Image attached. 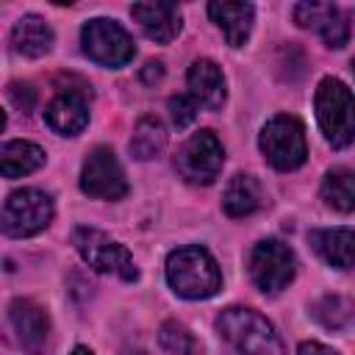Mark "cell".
I'll return each instance as SVG.
<instances>
[{
    "instance_id": "f1b7e54d",
    "label": "cell",
    "mask_w": 355,
    "mask_h": 355,
    "mask_svg": "<svg viewBox=\"0 0 355 355\" xmlns=\"http://www.w3.org/2000/svg\"><path fill=\"white\" fill-rule=\"evenodd\" d=\"M72 355H94V352H92V349H86V347H75V349H72Z\"/></svg>"
},
{
    "instance_id": "d4e9b609",
    "label": "cell",
    "mask_w": 355,
    "mask_h": 355,
    "mask_svg": "<svg viewBox=\"0 0 355 355\" xmlns=\"http://www.w3.org/2000/svg\"><path fill=\"white\" fill-rule=\"evenodd\" d=\"M197 111H200V105H197L191 97H186V94L169 97V116H172V122H175L178 130L189 128V125L197 119Z\"/></svg>"
},
{
    "instance_id": "4316f807",
    "label": "cell",
    "mask_w": 355,
    "mask_h": 355,
    "mask_svg": "<svg viewBox=\"0 0 355 355\" xmlns=\"http://www.w3.org/2000/svg\"><path fill=\"white\" fill-rule=\"evenodd\" d=\"M297 355H338V352L324 347V344H319V341H305V344H300Z\"/></svg>"
},
{
    "instance_id": "3957f363",
    "label": "cell",
    "mask_w": 355,
    "mask_h": 355,
    "mask_svg": "<svg viewBox=\"0 0 355 355\" xmlns=\"http://www.w3.org/2000/svg\"><path fill=\"white\" fill-rule=\"evenodd\" d=\"M313 103L324 139L333 147H347L355 139V94L338 78H324Z\"/></svg>"
},
{
    "instance_id": "7a4b0ae2",
    "label": "cell",
    "mask_w": 355,
    "mask_h": 355,
    "mask_svg": "<svg viewBox=\"0 0 355 355\" xmlns=\"http://www.w3.org/2000/svg\"><path fill=\"white\" fill-rule=\"evenodd\" d=\"M216 330L241 355H286L272 322L252 308H225L216 319Z\"/></svg>"
},
{
    "instance_id": "8fae6325",
    "label": "cell",
    "mask_w": 355,
    "mask_h": 355,
    "mask_svg": "<svg viewBox=\"0 0 355 355\" xmlns=\"http://www.w3.org/2000/svg\"><path fill=\"white\" fill-rule=\"evenodd\" d=\"M294 19L302 25V28H313L327 47H344L347 39H349V22L347 17L330 6V3H300L294 6Z\"/></svg>"
},
{
    "instance_id": "30bf717a",
    "label": "cell",
    "mask_w": 355,
    "mask_h": 355,
    "mask_svg": "<svg viewBox=\"0 0 355 355\" xmlns=\"http://www.w3.org/2000/svg\"><path fill=\"white\" fill-rule=\"evenodd\" d=\"M80 189L94 200H122L128 194L125 172L111 147H94L80 169Z\"/></svg>"
},
{
    "instance_id": "9c48e42d",
    "label": "cell",
    "mask_w": 355,
    "mask_h": 355,
    "mask_svg": "<svg viewBox=\"0 0 355 355\" xmlns=\"http://www.w3.org/2000/svg\"><path fill=\"white\" fill-rule=\"evenodd\" d=\"M294 252L277 239H263L252 247L250 277L263 294H277L286 288L294 277Z\"/></svg>"
},
{
    "instance_id": "83f0119b",
    "label": "cell",
    "mask_w": 355,
    "mask_h": 355,
    "mask_svg": "<svg viewBox=\"0 0 355 355\" xmlns=\"http://www.w3.org/2000/svg\"><path fill=\"white\" fill-rule=\"evenodd\" d=\"M161 75H164V64L161 61H147V67L141 69V80L144 83H155V80H161Z\"/></svg>"
},
{
    "instance_id": "9a60e30c",
    "label": "cell",
    "mask_w": 355,
    "mask_h": 355,
    "mask_svg": "<svg viewBox=\"0 0 355 355\" xmlns=\"http://www.w3.org/2000/svg\"><path fill=\"white\" fill-rule=\"evenodd\" d=\"M316 255L336 266V269H352L355 266V230L352 227H330V230H313L308 236Z\"/></svg>"
},
{
    "instance_id": "44dd1931",
    "label": "cell",
    "mask_w": 355,
    "mask_h": 355,
    "mask_svg": "<svg viewBox=\"0 0 355 355\" xmlns=\"http://www.w3.org/2000/svg\"><path fill=\"white\" fill-rule=\"evenodd\" d=\"M322 200L333 211L349 214L355 211V172L352 169H330L322 180Z\"/></svg>"
},
{
    "instance_id": "7402d4cb",
    "label": "cell",
    "mask_w": 355,
    "mask_h": 355,
    "mask_svg": "<svg viewBox=\"0 0 355 355\" xmlns=\"http://www.w3.org/2000/svg\"><path fill=\"white\" fill-rule=\"evenodd\" d=\"M164 147H166V130H164L161 119L141 116L133 128V136H130V153L139 161H150V158L161 155Z\"/></svg>"
},
{
    "instance_id": "8992f818",
    "label": "cell",
    "mask_w": 355,
    "mask_h": 355,
    "mask_svg": "<svg viewBox=\"0 0 355 355\" xmlns=\"http://www.w3.org/2000/svg\"><path fill=\"white\" fill-rule=\"evenodd\" d=\"M225 164V147L214 136V130H197L186 139V144L175 155V169L186 183L211 186Z\"/></svg>"
},
{
    "instance_id": "52a82bcc",
    "label": "cell",
    "mask_w": 355,
    "mask_h": 355,
    "mask_svg": "<svg viewBox=\"0 0 355 355\" xmlns=\"http://www.w3.org/2000/svg\"><path fill=\"white\" fill-rule=\"evenodd\" d=\"M80 44H83V53L100 67H125L136 53L130 33L119 22L103 19V17L89 19L83 25Z\"/></svg>"
},
{
    "instance_id": "277c9868",
    "label": "cell",
    "mask_w": 355,
    "mask_h": 355,
    "mask_svg": "<svg viewBox=\"0 0 355 355\" xmlns=\"http://www.w3.org/2000/svg\"><path fill=\"white\" fill-rule=\"evenodd\" d=\"M72 244L75 250L80 252V258L103 272V275H116L119 280H136L139 277V269L128 252V247H122L119 241H114L111 236H105L103 230H94V227H75L72 233Z\"/></svg>"
},
{
    "instance_id": "ba28073f",
    "label": "cell",
    "mask_w": 355,
    "mask_h": 355,
    "mask_svg": "<svg viewBox=\"0 0 355 355\" xmlns=\"http://www.w3.org/2000/svg\"><path fill=\"white\" fill-rule=\"evenodd\" d=\"M53 219V200L39 189H22L8 194L3 205V233L11 239H28L44 230Z\"/></svg>"
},
{
    "instance_id": "7c38bea8",
    "label": "cell",
    "mask_w": 355,
    "mask_h": 355,
    "mask_svg": "<svg viewBox=\"0 0 355 355\" xmlns=\"http://www.w3.org/2000/svg\"><path fill=\"white\" fill-rule=\"evenodd\" d=\"M8 322H11V330L17 333V341L25 352H31V355L42 352L47 333H50V322H47V313L36 302L14 300L8 308Z\"/></svg>"
},
{
    "instance_id": "4fadbf2b",
    "label": "cell",
    "mask_w": 355,
    "mask_h": 355,
    "mask_svg": "<svg viewBox=\"0 0 355 355\" xmlns=\"http://www.w3.org/2000/svg\"><path fill=\"white\" fill-rule=\"evenodd\" d=\"M130 14L144 36L158 44H169L180 33V11L175 3H133Z\"/></svg>"
},
{
    "instance_id": "6da1fadb",
    "label": "cell",
    "mask_w": 355,
    "mask_h": 355,
    "mask_svg": "<svg viewBox=\"0 0 355 355\" xmlns=\"http://www.w3.org/2000/svg\"><path fill=\"white\" fill-rule=\"evenodd\" d=\"M166 280L178 297L208 300L222 288V272L205 247H180L166 258Z\"/></svg>"
},
{
    "instance_id": "5b68a950",
    "label": "cell",
    "mask_w": 355,
    "mask_h": 355,
    "mask_svg": "<svg viewBox=\"0 0 355 355\" xmlns=\"http://www.w3.org/2000/svg\"><path fill=\"white\" fill-rule=\"evenodd\" d=\"M258 141H261V153L266 155V161L275 169H280V172H288V169L302 166V161L308 155L305 130H302L300 119H294L288 114L272 116L261 128V139Z\"/></svg>"
},
{
    "instance_id": "e0dca14e",
    "label": "cell",
    "mask_w": 355,
    "mask_h": 355,
    "mask_svg": "<svg viewBox=\"0 0 355 355\" xmlns=\"http://www.w3.org/2000/svg\"><path fill=\"white\" fill-rule=\"evenodd\" d=\"M44 119H47V125H50L55 133H61V136H75V133H80V130L89 125V105H86L83 94H78V92H64V94H58V97L47 105Z\"/></svg>"
},
{
    "instance_id": "ac0fdd59",
    "label": "cell",
    "mask_w": 355,
    "mask_h": 355,
    "mask_svg": "<svg viewBox=\"0 0 355 355\" xmlns=\"http://www.w3.org/2000/svg\"><path fill=\"white\" fill-rule=\"evenodd\" d=\"M11 42H14V50L17 53H22L28 58H39V55L50 53V47H53V31H50V25L42 17L28 14V17H22L14 25Z\"/></svg>"
},
{
    "instance_id": "5bb4252c",
    "label": "cell",
    "mask_w": 355,
    "mask_h": 355,
    "mask_svg": "<svg viewBox=\"0 0 355 355\" xmlns=\"http://www.w3.org/2000/svg\"><path fill=\"white\" fill-rule=\"evenodd\" d=\"M189 97L208 108V111H219L222 103H225V75L222 69L211 61V58H197L191 67H189Z\"/></svg>"
},
{
    "instance_id": "f546056e",
    "label": "cell",
    "mask_w": 355,
    "mask_h": 355,
    "mask_svg": "<svg viewBox=\"0 0 355 355\" xmlns=\"http://www.w3.org/2000/svg\"><path fill=\"white\" fill-rule=\"evenodd\" d=\"M352 75H355V58H352Z\"/></svg>"
},
{
    "instance_id": "2e32d148",
    "label": "cell",
    "mask_w": 355,
    "mask_h": 355,
    "mask_svg": "<svg viewBox=\"0 0 355 355\" xmlns=\"http://www.w3.org/2000/svg\"><path fill=\"white\" fill-rule=\"evenodd\" d=\"M211 19L222 28L225 39L230 47H241L250 39L252 31V19H255V8L252 3H227V0H216L208 6Z\"/></svg>"
},
{
    "instance_id": "cb8c5ba5",
    "label": "cell",
    "mask_w": 355,
    "mask_h": 355,
    "mask_svg": "<svg viewBox=\"0 0 355 355\" xmlns=\"http://www.w3.org/2000/svg\"><path fill=\"white\" fill-rule=\"evenodd\" d=\"M158 344L169 355H197V341L180 322H164L158 330Z\"/></svg>"
},
{
    "instance_id": "484cf974",
    "label": "cell",
    "mask_w": 355,
    "mask_h": 355,
    "mask_svg": "<svg viewBox=\"0 0 355 355\" xmlns=\"http://www.w3.org/2000/svg\"><path fill=\"white\" fill-rule=\"evenodd\" d=\"M8 97H11V103H14L22 114L33 111V105H36V92H33L31 83H11V86H8Z\"/></svg>"
},
{
    "instance_id": "ffe728a7",
    "label": "cell",
    "mask_w": 355,
    "mask_h": 355,
    "mask_svg": "<svg viewBox=\"0 0 355 355\" xmlns=\"http://www.w3.org/2000/svg\"><path fill=\"white\" fill-rule=\"evenodd\" d=\"M222 205H225V214L227 216H250L261 208V186L252 175H236L227 189H225V197H222Z\"/></svg>"
},
{
    "instance_id": "603a6c76",
    "label": "cell",
    "mask_w": 355,
    "mask_h": 355,
    "mask_svg": "<svg viewBox=\"0 0 355 355\" xmlns=\"http://www.w3.org/2000/svg\"><path fill=\"white\" fill-rule=\"evenodd\" d=\"M311 313H313V319L322 322L324 327L341 330V327H347V324L355 319V302L347 300V297H341V294H327V297H322L319 302H313Z\"/></svg>"
},
{
    "instance_id": "d6986e66",
    "label": "cell",
    "mask_w": 355,
    "mask_h": 355,
    "mask_svg": "<svg viewBox=\"0 0 355 355\" xmlns=\"http://www.w3.org/2000/svg\"><path fill=\"white\" fill-rule=\"evenodd\" d=\"M42 164H44V150L33 141L17 139V141H6L0 150V169H3V178H8V180L31 175Z\"/></svg>"
}]
</instances>
